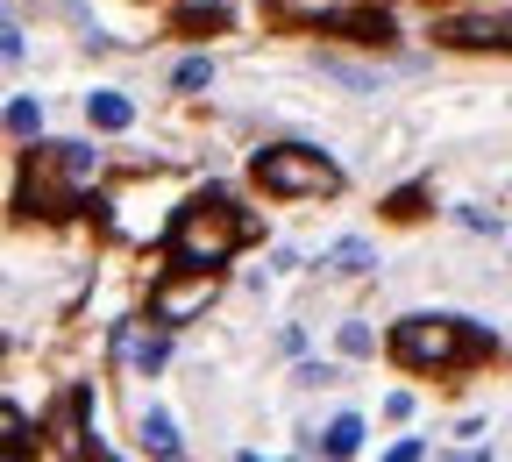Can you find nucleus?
I'll return each instance as SVG.
<instances>
[{
  "label": "nucleus",
  "instance_id": "obj_1",
  "mask_svg": "<svg viewBox=\"0 0 512 462\" xmlns=\"http://www.w3.org/2000/svg\"><path fill=\"white\" fill-rule=\"evenodd\" d=\"M392 349H399V363H413V370H448V363L484 356L491 335H484V327H470V320H456V313H406V320L392 327Z\"/></svg>",
  "mask_w": 512,
  "mask_h": 462
},
{
  "label": "nucleus",
  "instance_id": "obj_2",
  "mask_svg": "<svg viewBox=\"0 0 512 462\" xmlns=\"http://www.w3.org/2000/svg\"><path fill=\"white\" fill-rule=\"evenodd\" d=\"M242 214L221 207V200H200V207H185L178 228H171V263L178 271H221V263L242 249Z\"/></svg>",
  "mask_w": 512,
  "mask_h": 462
},
{
  "label": "nucleus",
  "instance_id": "obj_3",
  "mask_svg": "<svg viewBox=\"0 0 512 462\" xmlns=\"http://www.w3.org/2000/svg\"><path fill=\"white\" fill-rule=\"evenodd\" d=\"M256 185L278 192V200H328V192H342V164L335 157H320L306 143H271V150H256Z\"/></svg>",
  "mask_w": 512,
  "mask_h": 462
},
{
  "label": "nucleus",
  "instance_id": "obj_4",
  "mask_svg": "<svg viewBox=\"0 0 512 462\" xmlns=\"http://www.w3.org/2000/svg\"><path fill=\"white\" fill-rule=\"evenodd\" d=\"M214 306V271H178L150 292V327H185Z\"/></svg>",
  "mask_w": 512,
  "mask_h": 462
},
{
  "label": "nucleus",
  "instance_id": "obj_5",
  "mask_svg": "<svg viewBox=\"0 0 512 462\" xmlns=\"http://www.w3.org/2000/svg\"><path fill=\"white\" fill-rule=\"evenodd\" d=\"M441 43H463V50H512V15H470V22H448Z\"/></svg>",
  "mask_w": 512,
  "mask_h": 462
},
{
  "label": "nucleus",
  "instance_id": "obj_6",
  "mask_svg": "<svg viewBox=\"0 0 512 462\" xmlns=\"http://www.w3.org/2000/svg\"><path fill=\"white\" fill-rule=\"evenodd\" d=\"M114 349H121L128 370H157V363L171 356V342H164V335H143L136 320H121V327H114Z\"/></svg>",
  "mask_w": 512,
  "mask_h": 462
},
{
  "label": "nucleus",
  "instance_id": "obj_7",
  "mask_svg": "<svg viewBox=\"0 0 512 462\" xmlns=\"http://www.w3.org/2000/svg\"><path fill=\"white\" fill-rule=\"evenodd\" d=\"M86 121L107 128V136H121V128H136V100H128V93H93L86 100Z\"/></svg>",
  "mask_w": 512,
  "mask_h": 462
},
{
  "label": "nucleus",
  "instance_id": "obj_8",
  "mask_svg": "<svg viewBox=\"0 0 512 462\" xmlns=\"http://www.w3.org/2000/svg\"><path fill=\"white\" fill-rule=\"evenodd\" d=\"M143 448H150L157 462H171V455H178V427H171V413H157V406L143 413Z\"/></svg>",
  "mask_w": 512,
  "mask_h": 462
},
{
  "label": "nucleus",
  "instance_id": "obj_9",
  "mask_svg": "<svg viewBox=\"0 0 512 462\" xmlns=\"http://www.w3.org/2000/svg\"><path fill=\"white\" fill-rule=\"evenodd\" d=\"M356 448H363V420H356V413H342V420L328 427V462H349Z\"/></svg>",
  "mask_w": 512,
  "mask_h": 462
},
{
  "label": "nucleus",
  "instance_id": "obj_10",
  "mask_svg": "<svg viewBox=\"0 0 512 462\" xmlns=\"http://www.w3.org/2000/svg\"><path fill=\"white\" fill-rule=\"evenodd\" d=\"M8 128H15L22 143H36V136H43V107H36L29 93H15V100H8Z\"/></svg>",
  "mask_w": 512,
  "mask_h": 462
},
{
  "label": "nucleus",
  "instance_id": "obj_11",
  "mask_svg": "<svg viewBox=\"0 0 512 462\" xmlns=\"http://www.w3.org/2000/svg\"><path fill=\"white\" fill-rule=\"evenodd\" d=\"M328 29H349V36H370V43H384V36H392V22H384V15H370V8H356V15H328Z\"/></svg>",
  "mask_w": 512,
  "mask_h": 462
},
{
  "label": "nucleus",
  "instance_id": "obj_12",
  "mask_svg": "<svg viewBox=\"0 0 512 462\" xmlns=\"http://www.w3.org/2000/svg\"><path fill=\"white\" fill-rule=\"evenodd\" d=\"M320 263H328V271H370V263H377V249H370V242H335Z\"/></svg>",
  "mask_w": 512,
  "mask_h": 462
},
{
  "label": "nucleus",
  "instance_id": "obj_13",
  "mask_svg": "<svg viewBox=\"0 0 512 462\" xmlns=\"http://www.w3.org/2000/svg\"><path fill=\"white\" fill-rule=\"evenodd\" d=\"M207 79H214V64H207V57H185V64H178V93H200Z\"/></svg>",
  "mask_w": 512,
  "mask_h": 462
},
{
  "label": "nucleus",
  "instance_id": "obj_14",
  "mask_svg": "<svg viewBox=\"0 0 512 462\" xmlns=\"http://www.w3.org/2000/svg\"><path fill=\"white\" fill-rule=\"evenodd\" d=\"M370 349H377V335H370L363 320H349V327H342V356H370Z\"/></svg>",
  "mask_w": 512,
  "mask_h": 462
},
{
  "label": "nucleus",
  "instance_id": "obj_15",
  "mask_svg": "<svg viewBox=\"0 0 512 462\" xmlns=\"http://www.w3.org/2000/svg\"><path fill=\"white\" fill-rule=\"evenodd\" d=\"M463 228H470V235H505L498 214H484V207H463Z\"/></svg>",
  "mask_w": 512,
  "mask_h": 462
},
{
  "label": "nucleus",
  "instance_id": "obj_16",
  "mask_svg": "<svg viewBox=\"0 0 512 462\" xmlns=\"http://www.w3.org/2000/svg\"><path fill=\"white\" fill-rule=\"evenodd\" d=\"M22 50H29V43H22V22H8V29H0V57L22 64Z\"/></svg>",
  "mask_w": 512,
  "mask_h": 462
},
{
  "label": "nucleus",
  "instance_id": "obj_17",
  "mask_svg": "<svg viewBox=\"0 0 512 462\" xmlns=\"http://www.w3.org/2000/svg\"><path fill=\"white\" fill-rule=\"evenodd\" d=\"M384 462H420V441H399V448L384 455Z\"/></svg>",
  "mask_w": 512,
  "mask_h": 462
}]
</instances>
